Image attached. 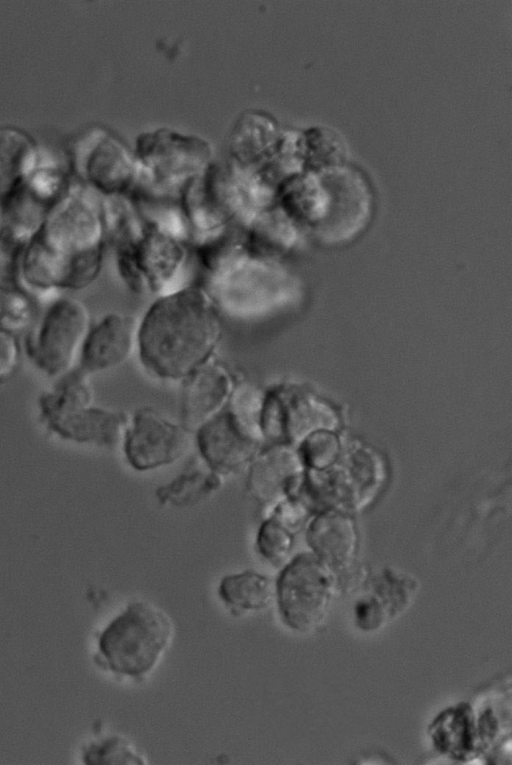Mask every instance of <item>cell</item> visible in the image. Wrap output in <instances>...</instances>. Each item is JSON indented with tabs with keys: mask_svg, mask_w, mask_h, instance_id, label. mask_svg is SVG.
<instances>
[{
	"mask_svg": "<svg viewBox=\"0 0 512 765\" xmlns=\"http://www.w3.org/2000/svg\"><path fill=\"white\" fill-rule=\"evenodd\" d=\"M103 214L89 189L70 184L23 248L17 284L38 300L86 288L102 259Z\"/></svg>",
	"mask_w": 512,
	"mask_h": 765,
	"instance_id": "6da1fadb",
	"label": "cell"
},
{
	"mask_svg": "<svg viewBox=\"0 0 512 765\" xmlns=\"http://www.w3.org/2000/svg\"><path fill=\"white\" fill-rule=\"evenodd\" d=\"M220 323L207 297L196 289L166 296L138 326L137 345L144 368L165 381H183L212 359Z\"/></svg>",
	"mask_w": 512,
	"mask_h": 765,
	"instance_id": "7a4b0ae2",
	"label": "cell"
},
{
	"mask_svg": "<svg viewBox=\"0 0 512 765\" xmlns=\"http://www.w3.org/2000/svg\"><path fill=\"white\" fill-rule=\"evenodd\" d=\"M173 632L163 610L147 602H132L100 634L98 657L111 672L141 679L156 667Z\"/></svg>",
	"mask_w": 512,
	"mask_h": 765,
	"instance_id": "3957f363",
	"label": "cell"
},
{
	"mask_svg": "<svg viewBox=\"0 0 512 765\" xmlns=\"http://www.w3.org/2000/svg\"><path fill=\"white\" fill-rule=\"evenodd\" d=\"M90 326L83 302L58 296L45 303L26 333V355L39 372L58 378L77 367Z\"/></svg>",
	"mask_w": 512,
	"mask_h": 765,
	"instance_id": "277c9868",
	"label": "cell"
},
{
	"mask_svg": "<svg viewBox=\"0 0 512 765\" xmlns=\"http://www.w3.org/2000/svg\"><path fill=\"white\" fill-rule=\"evenodd\" d=\"M338 423L336 410L305 385L283 382L263 393L261 429L265 443L298 447L311 434L332 431Z\"/></svg>",
	"mask_w": 512,
	"mask_h": 765,
	"instance_id": "5b68a950",
	"label": "cell"
},
{
	"mask_svg": "<svg viewBox=\"0 0 512 765\" xmlns=\"http://www.w3.org/2000/svg\"><path fill=\"white\" fill-rule=\"evenodd\" d=\"M335 590L334 572L314 554H299L281 570L275 597L283 622L307 632L324 620Z\"/></svg>",
	"mask_w": 512,
	"mask_h": 765,
	"instance_id": "8992f818",
	"label": "cell"
},
{
	"mask_svg": "<svg viewBox=\"0 0 512 765\" xmlns=\"http://www.w3.org/2000/svg\"><path fill=\"white\" fill-rule=\"evenodd\" d=\"M191 433L153 407H141L130 416L122 442L127 464L135 471L154 472L179 461L189 445Z\"/></svg>",
	"mask_w": 512,
	"mask_h": 765,
	"instance_id": "52a82bcc",
	"label": "cell"
},
{
	"mask_svg": "<svg viewBox=\"0 0 512 765\" xmlns=\"http://www.w3.org/2000/svg\"><path fill=\"white\" fill-rule=\"evenodd\" d=\"M70 165L82 182L106 195L123 192L137 176L135 156L121 140L101 128L87 131L73 143Z\"/></svg>",
	"mask_w": 512,
	"mask_h": 765,
	"instance_id": "ba28073f",
	"label": "cell"
},
{
	"mask_svg": "<svg viewBox=\"0 0 512 765\" xmlns=\"http://www.w3.org/2000/svg\"><path fill=\"white\" fill-rule=\"evenodd\" d=\"M193 435L198 456L223 476L245 471L265 444L260 426L229 406Z\"/></svg>",
	"mask_w": 512,
	"mask_h": 765,
	"instance_id": "9c48e42d",
	"label": "cell"
},
{
	"mask_svg": "<svg viewBox=\"0 0 512 765\" xmlns=\"http://www.w3.org/2000/svg\"><path fill=\"white\" fill-rule=\"evenodd\" d=\"M211 149L203 140L159 130L139 136L136 178L197 177L210 163Z\"/></svg>",
	"mask_w": 512,
	"mask_h": 765,
	"instance_id": "30bf717a",
	"label": "cell"
},
{
	"mask_svg": "<svg viewBox=\"0 0 512 765\" xmlns=\"http://www.w3.org/2000/svg\"><path fill=\"white\" fill-rule=\"evenodd\" d=\"M305 470L297 447L265 443L259 449L245 470V486L260 506L262 517L294 495Z\"/></svg>",
	"mask_w": 512,
	"mask_h": 765,
	"instance_id": "8fae6325",
	"label": "cell"
},
{
	"mask_svg": "<svg viewBox=\"0 0 512 765\" xmlns=\"http://www.w3.org/2000/svg\"><path fill=\"white\" fill-rule=\"evenodd\" d=\"M181 382L179 421L191 434L227 408L238 385L230 369L212 359Z\"/></svg>",
	"mask_w": 512,
	"mask_h": 765,
	"instance_id": "7c38bea8",
	"label": "cell"
},
{
	"mask_svg": "<svg viewBox=\"0 0 512 765\" xmlns=\"http://www.w3.org/2000/svg\"><path fill=\"white\" fill-rule=\"evenodd\" d=\"M137 333L138 326L132 317L106 314L90 326L77 367L91 376L121 366L137 344Z\"/></svg>",
	"mask_w": 512,
	"mask_h": 765,
	"instance_id": "4fadbf2b",
	"label": "cell"
},
{
	"mask_svg": "<svg viewBox=\"0 0 512 765\" xmlns=\"http://www.w3.org/2000/svg\"><path fill=\"white\" fill-rule=\"evenodd\" d=\"M130 416L121 410L89 406L47 425L60 438L85 446L122 445Z\"/></svg>",
	"mask_w": 512,
	"mask_h": 765,
	"instance_id": "5bb4252c",
	"label": "cell"
},
{
	"mask_svg": "<svg viewBox=\"0 0 512 765\" xmlns=\"http://www.w3.org/2000/svg\"><path fill=\"white\" fill-rule=\"evenodd\" d=\"M281 139L269 114L259 110L243 112L229 136L230 156L240 167L262 168L274 158Z\"/></svg>",
	"mask_w": 512,
	"mask_h": 765,
	"instance_id": "9a60e30c",
	"label": "cell"
},
{
	"mask_svg": "<svg viewBox=\"0 0 512 765\" xmlns=\"http://www.w3.org/2000/svg\"><path fill=\"white\" fill-rule=\"evenodd\" d=\"M306 538L314 555L334 573L351 566L358 535L353 519L341 511L322 512L308 525Z\"/></svg>",
	"mask_w": 512,
	"mask_h": 765,
	"instance_id": "2e32d148",
	"label": "cell"
},
{
	"mask_svg": "<svg viewBox=\"0 0 512 765\" xmlns=\"http://www.w3.org/2000/svg\"><path fill=\"white\" fill-rule=\"evenodd\" d=\"M225 476L207 465L199 456L178 475L155 491L164 507L187 508L208 499L224 485Z\"/></svg>",
	"mask_w": 512,
	"mask_h": 765,
	"instance_id": "e0dca14e",
	"label": "cell"
},
{
	"mask_svg": "<svg viewBox=\"0 0 512 765\" xmlns=\"http://www.w3.org/2000/svg\"><path fill=\"white\" fill-rule=\"evenodd\" d=\"M38 163L39 151L28 134L13 127L0 128V202Z\"/></svg>",
	"mask_w": 512,
	"mask_h": 765,
	"instance_id": "ac0fdd59",
	"label": "cell"
},
{
	"mask_svg": "<svg viewBox=\"0 0 512 765\" xmlns=\"http://www.w3.org/2000/svg\"><path fill=\"white\" fill-rule=\"evenodd\" d=\"M55 380L38 400L39 411L46 425L93 405L90 376L78 367Z\"/></svg>",
	"mask_w": 512,
	"mask_h": 765,
	"instance_id": "d6986e66",
	"label": "cell"
},
{
	"mask_svg": "<svg viewBox=\"0 0 512 765\" xmlns=\"http://www.w3.org/2000/svg\"><path fill=\"white\" fill-rule=\"evenodd\" d=\"M220 599L238 611L267 608L275 597V583L265 574L245 570L224 576L218 586Z\"/></svg>",
	"mask_w": 512,
	"mask_h": 765,
	"instance_id": "ffe728a7",
	"label": "cell"
},
{
	"mask_svg": "<svg viewBox=\"0 0 512 765\" xmlns=\"http://www.w3.org/2000/svg\"><path fill=\"white\" fill-rule=\"evenodd\" d=\"M435 746L443 753L464 759L475 749L472 715L467 705L444 711L430 728Z\"/></svg>",
	"mask_w": 512,
	"mask_h": 765,
	"instance_id": "44dd1931",
	"label": "cell"
},
{
	"mask_svg": "<svg viewBox=\"0 0 512 765\" xmlns=\"http://www.w3.org/2000/svg\"><path fill=\"white\" fill-rule=\"evenodd\" d=\"M38 313L34 298L16 284L0 287V330L27 333Z\"/></svg>",
	"mask_w": 512,
	"mask_h": 765,
	"instance_id": "7402d4cb",
	"label": "cell"
},
{
	"mask_svg": "<svg viewBox=\"0 0 512 765\" xmlns=\"http://www.w3.org/2000/svg\"><path fill=\"white\" fill-rule=\"evenodd\" d=\"M294 545V533L272 516L262 517L256 532L255 546L259 556L271 565H282Z\"/></svg>",
	"mask_w": 512,
	"mask_h": 765,
	"instance_id": "603a6c76",
	"label": "cell"
},
{
	"mask_svg": "<svg viewBox=\"0 0 512 765\" xmlns=\"http://www.w3.org/2000/svg\"><path fill=\"white\" fill-rule=\"evenodd\" d=\"M88 764L144 765L146 758L125 737L111 736L91 744L85 751Z\"/></svg>",
	"mask_w": 512,
	"mask_h": 765,
	"instance_id": "cb8c5ba5",
	"label": "cell"
},
{
	"mask_svg": "<svg viewBox=\"0 0 512 765\" xmlns=\"http://www.w3.org/2000/svg\"><path fill=\"white\" fill-rule=\"evenodd\" d=\"M297 449L305 467L313 470L328 468L341 454L340 442L330 430H320L311 434Z\"/></svg>",
	"mask_w": 512,
	"mask_h": 765,
	"instance_id": "d4e9b609",
	"label": "cell"
},
{
	"mask_svg": "<svg viewBox=\"0 0 512 765\" xmlns=\"http://www.w3.org/2000/svg\"><path fill=\"white\" fill-rule=\"evenodd\" d=\"M27 242L0 225V287L15 284L20 256Z\"/></svg>",
	"mask_w": 512,
	"mask_h": 765,
	"instance_id": "484cf974",
	"label": "cell"
},
{
	"mask_svg": "<svg viewBox=\"0 0 512 765\" xmlns=\"http://www.w3.org/2000/svg\"><path fill=\"white\" fill-rule=\"evenodd\" d=\"M21 349L15 335L0 330V382L11 377L20 362Z\"/></svg>",
	"mask_w": 512,
	"mask_h": 765,
	"instance_id": "4316f807",
	"label": "cell"
}]
</instances>
